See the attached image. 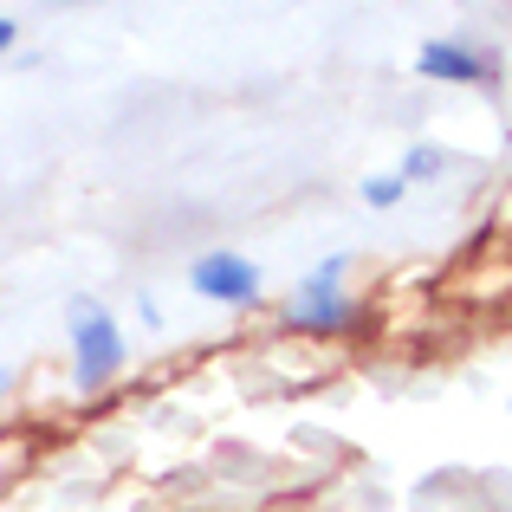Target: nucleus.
<instances>
[{
  "instance_id": "obj_1",
  "label": "nucleus",
  "mask_w": 512,
  "mask_h": 512,
  "mask_svg": "<svg viewBox=\"0 0 512 512\" xmlns=\"http://www.w3.org/2000/svg\"><path fill=\"white\" fill-rule=\"evenodd\" d=\"M117 363H124L117 318L98 312V305H72V376H78V389H104Z\"/></svg>"
},
{
  "instance_id": "obj_2",
  "label": "nucleus",
  "mask_w": 512,
  "mask_h": 512,
  "mask_svg": "<svg viewBox=\"0 0 512 512\" xmlns=\"http://www.w3.org/2000/svg\"><path fill=\"white\" fill-rule=\"evenodd\" d=\"M344 260H325L312 279H305L299 292H292V305H286V325L292 331H344L350 318H357V305L344 299Z\"/></svg>"
},
{
  "instance_id": "obj_3",
  "label": "nucleus",
  "mask_w": 512,
  "mask_h": 512,
  "mask_svg": "<svg viewBox=\"0 0 512 512\" xmlns=\"http://www.w3.org/2000/svg\"><path fill=\"white\" fill-rule=\"evenodd\" d=\"M188 286L201 299H221V305H253L260 299V266L240 260V253H208V260H195Z\"/></svg>"
},
{
  "instance_id": "obj_4",
  "label": "nucleus",
  "mask_w": 512,
  "mask_h": 512,
  "mask_svg": "<svg viewBox=\"0 0 512 512\" xmlns=\"http://www.w3.org/2000/svg\"><path fill=\"white\" fill-rule=\"evenodd\" d=\"M415 65L428 78H448V85H493V59L487 52H467L461 39H428Z\"/></svg>"
},
{
  "instance_id": "obj_5",
  "label": "nucleus",
  "mask_w": 512,
  "mask_h": 512,
  "mask_svg": "<svg viewBox=\"0 0 512 512\" xmlns=\"http://www.w3.org/2000/svg\"><path fill=\"white\" fill-rule=\"evenodd\" d=\"M435 169H441V156H435V150H415L402 175H409V182H435Z\"/></svg>"
},
{
  "instance_id": "obj_6",
  "label": "nucleus",
  "mask_w": 512,
  "mask_h": 512,
  "mask_svg": "<svg viewBox=\"0 0 512 512\" xmlns=\"http://www.w3.org/2000/svg\"><path fill=\"white\" fill-rule=\"evenodd\" d=\"M396 195H402V182H396V175H389V182H370V188H363V201H370V208H389Z\"/></svg>"
},
{
  "instance_id": "obj_7",
  "label": "nucleus",
  "mask_w": 512,
  "mask_h": 512,
  "mask_svg": "<svg viewBox=\"0 0 512 512\" xmlns=\"http://www.w3.org/2000/svg\"><path fill=\"white\" fill-rule=\"evenodd\" d=\"M0 46H13V20H0Z\"/></svg>"
},
{
  "instance_id": "obj_8",
  "label": "nucleus",
  "mask_w": 512,
  "mask_h": 512,
  "mask_svg": "<svg viewBox=\"0 0 512 512\" xmlns=\"http://www.w3.org/2000/svg\"><path fill=\"white\" fill-rule=\"evenodd\" d=\"M0 396H7V370H0Z\"/></svg>"
}]
</instances>
